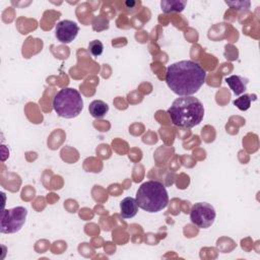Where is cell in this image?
<instances>
[{
	"instance_id": "1",
	"label": "cell",
	"mask_w": 260,
	"mask_h": 260,
	"mask_svg": "<svg viewBox=\"0 0 260 260\" xmlns=\"http://www.w3.org/2000/svg\"><path fill=\"white\" fill-rule=\"evenodd\" d=\"M205 78V69L191 60H182L171 64L166 73V82L169 88L180 96L196 93L204 84Z\"/></svg>"
},
{
	"instance_id": "2",
	"label": "cell",
	"mask_w": 260,
	"mask_h": 260,
	"mask_svg": "<svg viewBox=\"0 0 260 260\" xmlns=\"http://www.w3.org/2000/svg\"><path fill=\"white\" fill-rule=\"evenodd\" d=\"M172 123L181 128H192L200 124L204 117L202 103L192 95L176 99L168 110Z\"/></svg>"
},
{
	"instance_id": "3",
	"label": "cell",
	"mask_w": 260,
	"mask_h": 260,
	"mask_svg": "<svg viewBox=\"0 0 260 260\" xmlns=\"http://www.w3.org/2000/svg\"><path fill=\"white\" fill-rule=\"evenodd\" d=\"M138 207L154 213L165 209L169 203V194L165 185L159 181H147L140 185L136 192Z\"/></svg>"
},
{
	"instance_id": "4",
	"label": "cell",
	"mask_w": 260,
	"mask_h": 260,
	"mask_svg": "<svg viewBox=\"0 0 260 260\" xmlns=\"http://www.w3.org/2000/svg\"><path fill=\"white\" fill-rule=\"evenodd\" d=\"M53 108L59 117L72 119L77 117L83 109L80 92L72 87L60 89L53 99Z\"/></svg>"
},
{
	"instance_id": "5",
	"label": "cell",
	"mask_w": 260,
	"mask_h": 260,
	"mask_svg": "<svg viewBox=\"0 0 260 260\" xmlns=\"http://www.w3.org/2000/svg\"><path fill=\"white\" fill-rule=\"evenodd\" d=\"M27 210L22 206L3 209L0 219V232L2 234H14L18 232L25 222Z\"/></svg>"
},
{
	"instance_id": "6",
	"label": "cell",
	"mask_w": 260,
	"mask_h": 260,
	"mask_svg": "<svg viewBox=\"0 0 260 260\" xmlns=\"http://www.w3.org/2000/svg\"><path fill=\"white\" fill-rule=\"evenodd\" d=\"M216 212L214 207L207 202H197L190 210V219L199 229H208L214 222Z\"/></svg>"
},
{
	"instance_id": "7",
	"label": "cell",
	"mask_w": 260,
	"mask_h": 260,
	"mask_svg": "<svg viewBox=\"0 0 260 260\" xmlns=\"http://www.w3.org/2000/svg\"><path fill=\"white\" fill-rule=\"evenodd\" d=\"M78 31L79 27L77 23L69 19L59 21L55 27V36L63 44L71 43L77 37Z\"/></svg>"
},
{
	"instance_id": "8",
	"label": "cell",
	"mask_w": 260,
	"mask_h": 260,
	"mask_svg": "<svg viewBox=\"0 0 260 260\" xmlns=\"http://www.w3.org/2000/svg\"><path fill=\"white\" fill-rule=\"evenodd\" d=\"M138 204L133 197H125L120 202V214L123 218H132L137 214Z\"/></svg>"
},
{
	"instance_id": "9",
	"label": "cell",
	"mask_w": 260,
	"mask_h": 260,
	"mask_svg": "<svg viewBox=\"0 0 260 260\" xmlns=\"http://www.w3.org/2000/svg\"><path fill=\"white\" fill-rule=\"evenodd\" d=\"M225 82L229 84L231 89L236 95H240L244 93V91L247 89V79H245L242 76L239 75H231L225 78Z\"/></svg>"
},
{
	"instance_id": "10",
	"label": "cell",
	"mask_w": 260,
	"mask_h": 260,
	"mask_svg": "<svg viewBox=\"0 0 260 260\" xmlns=\"http://www.w3.org/2000/svg\"><path fill=\"white\" fill-rule=\"evenodd\" d=\"M89 114L96 119L103 118L109 111V106L101 100H94L92 101L88 106Z\"/></svg>"
},
{
	"instance_id": "11",
	"label": "cell",
	"mask_w": 260,
	"mask_h": 260,
	"mask_svg": "<svg viewBox=\"0 0 260 260\" xmlns=\"http://www.w3.org/2000/svg\"><path fill=\"white\" fill-rule=\"evenodd\" d=\"M187 1H161L160 7L165 13L170 12H181L184 10Z\"/></svg>"
},
{
	"instance_id": "12",
	"label": "cell",
	"mask_w": 260,
	"mask_h": 260,
	"mask_svg": "<svg viewBox=\"0 0 260 260\" xmlns=\"http://www.w3.org/2000/svg\"><path fill=\"white\" fill-rule=\"evenodd\" d=\"M251 102H252V95L250 94H243L240 98H238L237 100H235L233 102V104L241 111H247L250 106H251Z\"/></svg>"
},
{
	"instance_id": "13",
	"label": "cell",
	"mask_w": 260,
	"mask_h": 260,
	"mask_svg": "<svg viewBox=\"0 0 260 260\" xmlns=\"http://www.w3.org/2000/svg\"><path fill=\"white\" fill-rule=\"evenodd\" d=\"M88 52L93 56V57H99L103 54L104 52V45L101 41L99 40H93L89 42L88 44Z\"/></svg>"
},
{
	"instance_id": "14",
	"label": "cell",
	"mask_w": 260,
	"mask_h": 260,
	"mask_svg": "<svg viewBox=\"0 0 260 260\" xmlns=\"http://www.w3.org/2000/svg\"><path fill=\"white\" fill-rule=\"evenodd\" d=\"M135 4H137V2H135V1H126V2H125V5L127 6V8L133 7Z\"/></svg>"
}]
</instances>
